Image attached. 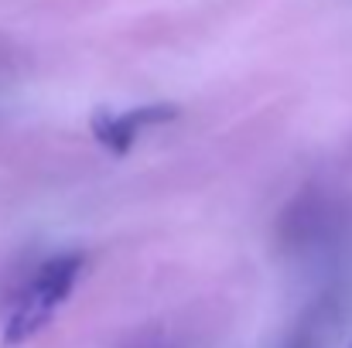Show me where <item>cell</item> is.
<instances>
[{
    "label": "cell",
    "instance_id": "1",
    "mask_svg": "<svg viewBox=\"0 0 352 348\" xmlns=\"http://www.w3.org/2000/svg\"><path fill=\"white\" fill-rule=\"evenodd\" d=\"M82 253H58L52 259H45L41 266H34V273L24 280V287L14 297L10 318L3 325V348H17L31 342L41 328H48V321L55 318V311L65 304V297L72 294L79 273H82Z\"/></svg>",
    "mask_w": 352,
    "mask_h": 348
},
{
    "label": "cell",
    "instance_id": "3",
    "mask_svg": "<svg viewBox=\"0 0 352 348\" xmlns=\"http://www.w3.org/2000/svg\"><path fill=\"white\" fill-rule=\"evenodd\" d=\"M178 119V106L171 103H151V106H133L126 113H110V110H100L93 113V137L113 154V157H123L133 140L140 137V130L147 126H161V123H171Z\"/></svg>",
    "mask_w": 352,
    "mask_h": 348
},
{
    "label": "cell",
    "instance_id": "2",
    "mask_svg": "<svg viewBox=\"0 0 352 348\" xmlns=\"http://www.w3.org/2000/svg\"><path fill=\"white\" fill-rule=\"evenodd\" d=\"M342 222V212L336 209V202L329 195H322L318 188L301 192L280 216V239L294 249L301 246H318L325 239H332Z\"/></svg>",
    "mask_w": 352,
    "mask_h": 348
},
{
    "label": "cell",
    "instance_id": "5",
    "mask_svg": "<svg viewBox=\"0 0 352 348\" xmlns=\"http://www.w3.org/2000/svg\"><path fill=\"white\" fill-rule=\"evenodd\" d=\"M130 348H168V345H164L161 338H154V335H151V338H144V342H133Z\"/></svg>",
    "mask_w": 352,
    "mask_h": 348
},
{
    "label": "cell",
    "instance_id": "4",
    "mask_svg": "<svg viewBox=\"0 0 352 348\" xmlns=\"http://www.w3.org/2000/svg\"><path fill=\"white\" fill-rule=\"evenodd\" d=\"M291 348H315V338H311V332H308V328H301V332H298V338L291 342Z\"/></svg>",
    "mask_w": 352,
    "mask_h": 348
}]
</instances>
